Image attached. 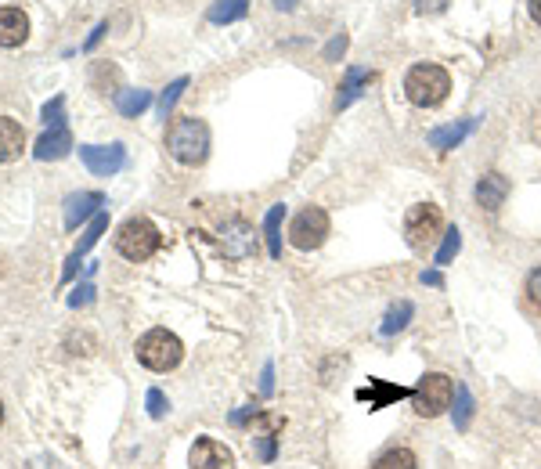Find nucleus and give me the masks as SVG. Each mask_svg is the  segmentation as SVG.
I'll return each instance as SVG.
<instances>
[{
    "label": "nucleus",
    "instance_id": "f257e3e1",
    "mask_svg": "<svg viewBox=\"0 0 541 469\" xmlns=\"http://www.w3.org/2000/svg\"><path fill=\"white\" fill-rule=\"evenodd\" d=\"M451 94V76L444 65L422 62L412 65L408 76H404V98L415 105V109H437Z\"/></svg>",
    "mask_w": 541,
    "mask_h": 469
},
{
    "label": "nucleus",
    "instance_id": "f03ea898",
    "mask_svg": "<svg viewBox=\"0 0 541 469\" xmlns=\"http://www.w3.org/2000/svg\"><path fill=\"white\" fill-rule=\"evenodd\" d=\"M166 152L184 166H195L210 156V127L195 116H184V120H174L170 130H166Z\"/></svg>",
    "mask_w": 541,
    "mask_h": 469
},
{
    "label": "nucleus",
    "instance_id": "7ed1b4c3",
    "mask_svg": "<svg viewBox=\"0 0 541 469\" xmlns=\"http://www.w3.org/2000/svg\"><path fill=\"white\" fill-rule=\"evenodd\" d=\"M159 246H163V235H159V228L148 221V217H130V221H123L120 231H116V253L134 260V264L156 257Z\"/></svg>",
    "mask_w": 541,
    "mask_h": 469
},
{
    "label": "nucleus",
    "instance_id": "20e7f679",
    "mask_svg": "<svg viewBox=\"0 0 541 469\" xmlns=\"http://www.w3.org/2000/svg\"><path fill=\"white\" fill-rule=\"evenodd\" d=\"M181 358H184V343L177 340L174 332L152 329L138 340V361L145 368H152V372H170V368L181 365Z\"/></svg>",
    "mask_w": 541,
    "mask_h": 469
},
{
    "label": "nucleus",
    "instance_id": "39448f33",
    "mask_svg": "<svg viewBox=\"0 0 541 469\" xmlns=\"http://www.w3.org/2000/svg\"><path fill=\"white\" fill-rule=\"evenodd\" d=\"M455 401V379L444 376V372H426L419 379V387L412 390V405L422 419H437L444 415Z\"/></svg>",
    "mask_w": 541,
    "mask_h": 469
},
{
    "label": "nucleus",
    "instance_id": "423d86ee",
    "mask_svg": "<svg viewBox=\"0 0 541 469\" xmlns=\"http://www.w3.org/2000/svg\"><path fill=\"white\" fill-rule=\"evenodd\" d=\"M441 231H444V213L437 203H415L412 210L404 213V242L412 249H419V253L441 239Z\"/></svg>",
    "mask_w": 541,
    "mask_h": 469
},
{
    "label": "nucleus",
    "instance_id": "0eeeda50",
    "mask_svg": "<svg viewBox=\"0 0 541 469\" xmlns=\"http://www.w3.org/2000/svg\"><path fill=\"white\" fill-rule=\"evenodd\" d=\"M329 231H332V221H329V213L321 210V206H307V210H300L293 217V228H289V242H293L296 249H318L321 242L329 239Z\"/></svg>",
    "mask_w": 541,
    "mask_h": 469
},
{
    "label": "nucleus",
    "instance_id": "6e6552de",
    "mask_svg": "<svg viewBox=\"0 0 541 469\" xmlns=\"http://www.w3.org/2000/svg\"><path fill=\"white\" fill-rule=\"evenodd\" d=\"M221 249L228 260L253 257V253H257V231H253V224L242 221V217H231L221 228Z\"/></svg>",
    "mask_w": 541,
    "mask_h": 469
},
{
    "label": "nucleus",
    "instance_id": "1a4fd4ad",
    "mask_svg": "<svg viewBox=\"0 0 541 469\" xmlns=\"http://www.w3.org/2000/svg\"><path fill=\"white\" fill-rule=\"evenodd\" d=\"M83 166L98 177H112L116 170L127 166V148L123 145H80Z\"/></svg>",
    "mask_w": 541,
    "mask_h": 469
},
{
    "label": "nucleus",
    "instance_id": "9d476101",
    "mask_svg": "<svg viewBox=\"0 0 541 469\" xmlns=\"http://www.w3.org/2000/svg\"><path fill=\"white\" fill-rule=\"evenodd\" d=\"M188 466L192 469H235V451H231L228 444L213 441V437H199V441L192 444Z\"/></svg>",
    "mask_w": 541,
    "mask_h": 469
},
{
    "label": "nucleus",
    "instance_id": "9b49d317",
    "mask_svg": "<svg viewBox=\"0 0 541 469\" xmlns=\"http://www.w3.org/2000/svg\"><path fill=\"white\" fill-rule=\"evenodd\" d=\"M477 116L473 120H462V123H448V127H437L426 134V141H430V148H437V152H451V148H459L462 141L477 130Z\"/></svg>",
    "mask_w": 541,
    "mask_h": 469
},
{
    "label": "nucleus",
    "instance_id": "f8f14e48",
    "mask_svg": "<svg viewBox=\"0 0 541 469\" xmlns=\"http://www.w3.org/2000/svg\"><path fill=\"white\" fill-rule=\"evenodd\" d=\"M505 199H509V181H505L502 174H484L477 181V203L480 210L487 213H498L505 206Z\"/></svg>",
    "mask_w": 541,
    "mask_h": 469
},
{
    "label": "nucleus",
    "instance_id": "ddd939ff",
    "mask_svg": "<svg viewBox=\"0 0 541 469\" xmlns=\"http://www.w3.org/2000/svg\"><path fill=\"white\" fill-rule=\"evenodd\" d=\"M101 203H105V195H101V192L69 195V199H65V228H76V224L87 221V217H98Z\"/></svg>",
    "mask_w": 541,
    "mask_h": 469
},
{
    "label": "nucleus",
    "instance_id": "4468645a",
    "mask_svg": "<svg viewBox=\"0 0 541 469\" xmlns=\"http://www.w3.org/2000/svg\"><path fill=\"white\" fill-rule=\"evenodd\" d=\"M29 37V19L19 8H0V47H19Z\"/></svg>",
    "mask_w": 541,
    "mask_h": 469
},
{
    "label": "nucleus",
    "instance_id": "2eb2a0df",
    "mask_svg": "<svg viewBox=\"0 0 541 469\" xmlns=\"http://www.w3.org/2000/svg\"><path fill=\"white\" fill-rule=\"evenodd\" d=\"M69 148H73V134H69L65 123H58V127H51L44 138L37 141L33 156L37 159H62V156H69Z\"/></svg>",
    "mask_w": 541,
    "mask_h": 469
},
{
    "label": "nucleus",
    "instance_id": "dca6fc26",
    "mask_svg": "<svg viewBox=\"0 0 541 469\" xmlns=\"http://www.w3.org/2000/svg\"><path fill=\"white\" fill-rule=\"evenodd\" d=\"M368 80H372V73H368L365 65H350L347 76H343V83H340V94H336V112L347 109L350 102H358L361 94H365Z\"/></svg>",
    "mask_w": 541,
    "mask_h": 469
},
{
    "label": "nucleus",
    "instance_id": "f3484780",
    "mask_svg": "<svg viewBox=\"0 0 541 469\" xmlns=\"http://www.w3.org/2000/svg\"><path fill=\"white\" fill-rule=\"evenodd\" d=\"M22 148H26V130L19 127L15 120H0V163H11V159L22 156Z\"/></svg>",
    "mask_w": 541,
    "mask_h": 469
},
{
    "label": "nucleus",
    "instance_id": "a211bd4d",
    "mask_svg": "<svg viewBox=\"0 0 541 469\" xmlns=\"http://www.w3.org/2000/svg\"><path fill=\"white\" fill-rule=\"evenodd\" d=\"M249 11V0H217L210 8V22L213 26H231V22L246 19Z\"/></svg>",
    "mask_w": 541,
    "mask_h": 469
},
{
    "label": "nucleus",
    "instance_id": "6ab92c4d",
    "mask_svg": "<svg viewBox=\"0 0 541 469\" xmlns=\"http://www.w3.org/2000/svg\"><path fill=\"white\" fill-rule=\"evenodd\" d=\"M282 217H285V206L278 203V206H271L267 210V217H264V239H267V253L271 257H282V235H278V228H282Z\"/></svg>",
    "mask_w": 541,
    "mask_h": 469
},
{
    "label": "nucleus",
    "instance_id": "aec40b11",
    "mask_svg": "<svg viewBox=\"0 0 541 469\" xmlns=\"http://www.w3.org/2000/svg\"><path fill=\"white\" fill-rule=\"evenodd\" d=\"M372 469H419V459H415V451L412 448H390L383 451L376 462H372Z\"/></svg>",
    "mask_w": 541,
    "mask_h": 469
},
{
    "label": "nucleus",
    "instance_id": "412c9836",
    "mask_svg": "<svg viewBox=\"0 0 541 469\" xmlns=\"http://www.w3.org/2000/svg\"><path fill=\"white\" fill-rule=\"evenodd\" d=\"M148 105H152V91H120L116 94V109H120L123 116H130V120L141 116Z\"/></svg>",
    "mask_w": 541,
    "mask_h": 469
},
{
    "label": "nucleus",
    "instance_id": "4be33fe9",
    "mask_svg": "<svg viewBox=\"0 0 541 469\" xmlns=\"http://www.w3.org/2000/svg\"><path fill=\"white\" fill-rule=\"evenodd\" d=\"M415 307L408 304V300H401V304H394L390 311H386V322H383V336H394V332H401L404 325L412 322Z\"/></svg>",
    "mask_w": 541,
    "mask_h": 469
},
{
    "label": "nucleus",
    "instance_id": "5701e85b",
    "mask_svg": "<svg viewBox=\"0 0 541 469\" xmlns=\"http://www.w3.org/2000/svg\"><path fill=\"white\" fill-rule=\"evenodd\" d=\"M469 419H473V394H469L466 383H459V387H455V426L466 430Z\"/></svg>",
    "mask_w": 541,
    "mask_h": 469
},
{
    "label": "nucleus",
    "instance_id": "b1692460",
    "mask_svg": "<svg viewBox=\"0 0 541 469\" xmlns=\"http://www.w3.org/2000/svg\"><path fill=\"white\" fill-rule=\"evenodd\" d=\"M459 249H462V231L459 228H448V231H444L441 249H437V267H448L451 260L459 257Z\"/></svg>",
    "mask_w": 541,
    "mask_h": 469
},
{
    "label": "nucleus",
    "instance_id": "393cba45",
    "mask_svg": "<svg viewBox=\"0 0 541 469\" xmlns=\"http://www.w3.org/2000/svg\"><path fill=\"white\" fill-rule=\"evenodd\" d=\"M105 228H109V213L101 210L98 217H94V221H91V228L83 231V239H80V249H76V253H80V257H83V253H87V249H91L94 242H98L101 235H105Z\"/></svg>",
    "mask_w": 541,
    "mask_h": 469
},
{
    "label": "nucleus",
    "instance_id": "a878e982",
    "mask_svg": "<svg viewBox=\"0 0 541 469\" xmlns=\"http://www.w3.org/2000/svg\"><path fill=\"white\" fill-rule=\"evenodd\" d=\"M184 87H188V76H181V80H174L170 87L163 91V98H159V112H163V120L174 112V105H177V98L184 94Z\"/></svg>",
    "mask_w": 541,
    "mask_h": 469
},
{
    "label": "nucleus",
    "instance_id": "bb28decb",
    "mask_svg": "<svg viewBox=\"0 0 541 469\" xmlns=\"http://www.w3.org/2000/svg\"><path fill=\"white\" fill-rule=\"evenodd\" d=\"M527 300H531V307L541 311V264L527 275Z\"/></svg>",
    "mask_w": 541,
    "mask_h": 469
},
{
    "label": "nucleus",
    "instance_id": "cd10ccee",
    "mask_svg": "<svg viewBox=\"0 0 541 469\" xmlns=\"http://www.w3.org/2000/svg\"><path fill=\"white\" fill-rule=\"evenodd\" d=\"M163 412H166V397H163V390H148V415L152 419H163Z\"/></svg>",
    "mask_w": 541,
    "mask_h": 469
},
{
    "label": "nucleus",
    "instance_id": "c85d7f7f",
    "mask_svg": "<svg viewBox=\"0 0 541 469\" xmlns=\"http://www.w3.org/2000/svg\"><path fill=\"white\" fill-rule=\"evenodd\" d=\"M412 4H415V11H419V15H441L451 0H412Z\"/></svg>",
    "mask_w": 541,
    "mask_h": 469
},
{
    "label": "nucleus",
    "instance_id": "c756f323",
    "mask_svg": "<svg viewBox=\"0 0 541 469\" xmlns=\"http://www.w3.org/2000/svg\"><path fill=\"white\" fill-rule=\"evenodd\" d=\"M343 51H347V33H340V37L329 40V47H325V62H336Z\"/></svg>",
    "mask_w": 541,
    "mask_h": 469
},
{
    "label": "nucleus",
    "instance_id": "7c9ffc66",
    "mask_svg": "<svg viewBox=\"0 0 541 469\" xmlns=\"http://www.w3.org/2000/svg\"><path fill=\"white\" fill-rule=\"evenodd\" d=\"M62 105H65V98H55V102H47V105H44V123L58 127V123H62Z\"/></svg>",
    "mask_w": 541,
    "mask_h": 469
},
{
    "label": "nucleus",
    "instance_id": "2f4dec72",
    "mask_svg": "<svg viewBox=\"0 0 541 469\" xmlns=\"http://www.w3.org/2000/svg\"><path fill=\"white\" fill-rule=\"evenodd\" d=\"M91 293H94L91 286H80V289H76V296H69V304H73V307L87 304V300H91Z\"/></svg>",
    "mask_w": 541,
    "mask_h": 469
},
{
    "label": "nucleus",
    "instance_id": "473e14b6",
    "mask_svg": "<svg viewBox=\"0 0 541 469\" xmlns=\"http://www.w3.org/2000/svg\"><path fill=\"white\" fill-rule=\"evenodd\" d=\"M105 33H109V26H105V22H101V26H98V29H94L91 37H87V44H83V51H91V47H98V40H101V37H105Z\"/></svg>",
    "mask_w": 541,
    "mask_h": 469
},
{
    "label": "nucleus",
    "instance_id": "72a5a7b5",
    "mask_svg": "<svg viewBox=\"0 0 541 469\" xmlns=\"http://www.w3.org/2000/svg\"><path fill=\"white\" fill-rule=\"evenodd\" d=\"M441 271H422V286H441Z\"/></svg>",
    "mask_w": 541,
    "mask_h": 469
},
{
    "label": "nucleus",
    "instance_id": "f704fd0d",
    "mask_svg": "<svg viewBox=\"0 0 541 469\" xmlns=\"http://www.w3.org/2000/svg\"><path fill=\"white\" fill-rule=\"evenodd\" d=\"M76 264H80V253H73V257H69V264H65V282L76 275Z\"/></svg>",
    "mask_w": 541,
    "mask_h": 469
},
{
    "label": "nucleus",
    "instance_id": "c9c22d12",
    "mask_svg": "<svg viewBox=\"0 0 541 469\" xmlns=\"http://www.w3.org/2000/svg\"><path fill=\"white\" fill-rule=\"evenodd\" d=\"M527 8H531V19L538 22L541 26V0H531V4H527Z\"/></svg>",
    "mask_w": 541,
    "mask_h": 469
},
{
    "label": "nucleus",
    "instance_id": "e433bc0d",
    "mask_svg": "<svg viewBox=\"0 0 541 469\" xmlns=\"http://www.w3.org/2000/svg\"><path fill=\"white\" fill-rule=\"evenodd\" d=\"M296 4H300V0H275V8H278V11H293Z\"/></svg>",
    "mask_w": 541,
    "mask_h": 469
},
{
    "label": "nucleus",
    "instance_id": "4c0bfd02",
    "mask_svg": "<svg viewBox=\"0 0 541 469\" xmlns=\"http://www.w3.org/2000/svg\"><path fill=\"white\" fill-rule=\"evenodd\" d=\"M260 390H264V394H271V365L264 368V383H260Z\"/></svg>",
    "mask_w": 541,
    "mask_h": 469
},
{
    "label": "nucleus",
    "instance_id": "58836bf2",
    "mask_svg": "<svg viewBox=\"0 0 541 469\" xmlns=\"http://www.w3.org/2000/svg\"><path fill=\"white\" fill-rule=\"evenodd\" d=\"M0 423H4V405H0Z\"/></svg>",
    "mask_w": 541,
    "mask_h": 469
}]
</instances>
